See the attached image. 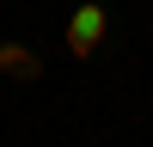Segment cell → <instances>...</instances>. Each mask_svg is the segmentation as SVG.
<instances>
[{
    "mask_svg": "<svg viewBox=\"0 0 153 147\" xmlns=\"http://www.w3.org/2000/svg\"><path fill=\"white\" fill-rule=\"evenodd\" d=\"M98 43H104V6H80V12L68 19V55L86 61Z\"/></svg>",
    "mask_w": 153,
    "mask_h": 147,
    "instance_id": "6da1fadb",
    "label": "cell"
},
{
    "mask_svg": "<svg viewBox=\"0 0 153 147\" xmlns=\"http://www.w3.org/2000/svg\"><path fill=\"white\" fill-rule=\"evenodd\" d=\"M0 68L19 74V80H37V55H31L25 43H0Z\"/></svg>",
    "mask_w": 153,
    "mask_h": 147,
    "instance_id": "7a4b0ae2",
    "label": "cell"
}]
</instances>
